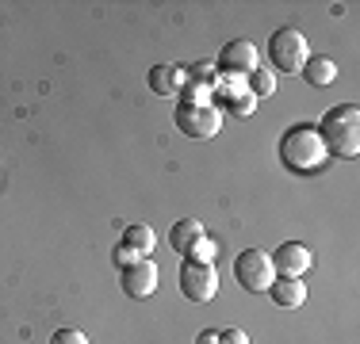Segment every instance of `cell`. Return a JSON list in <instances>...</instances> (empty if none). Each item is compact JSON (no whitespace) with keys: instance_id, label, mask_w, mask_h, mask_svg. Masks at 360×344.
Masks as SVG:
<instances>
[{"instance_id":"obj_1","label":"cell","mask_w":360,"mask_h":344,"mask_svg":"<svg viewBox=\"0 0 360 344\" xmlns=\"http://www.w3.org/2000/svg\"><path fill=\"white\" fill-rule=\"evenodd\" d=\"M314 131H319V142H322L326 153H333V157H356V150H360V111L353 103L330 107Z\"/></svg>"},{"instance_id":"obj_2","label":"cell","mask_w":360,"mask_h":344,"mask_svg":"<svg viewBox=\"0 0 360 344\" xmlns=\"http://www.w3.org/2000/svg\"><path fill=\"white\" fill-rule=\"evenodd\" d=\"M322 157H326V150H322L314 126L295 123L284 131V138H280V161H284L291 172H314L322 165Z\"/></svg>"},{"instance_id":"obj_3","label":"cell","mask_w":360,"mask_h":344,"mask_svg":"<svg viewBox=\"0 0 360 344\" xmlns=\"http://www.w3.org/2000/svg\"><path fill=\"white\" fill-rule=\"evenodd\" d=\"M269 58H272V69H276V73H303L307 58H311L307 34L299 27H280L269 39Z\"/></svg>"},{"instance_id":"obj_4","label":"cell","mask_w":360,"mask_h":344,"mask_svg":"<svg viewBox=\"0 0 360 344\" xmlns=\"http://www.w3.org/2000/svg\"><path fill=\"white\" fill-rule=\"evenodd\" d=\"M173 119L188 138H215L222 131V111L215 103H176Z\"/></svg>"},{"instance_id":"obj_5","label":"cell","mask_w":360,"mask_h":344,"mask_svg":"<svg viewBox=\"0 0 360 344\" xmlns=\"http://www.w3.org/2000/svg\"><path fill=\"white\" fill-rule=\"evenodd\" d=\"M234 279L242 283L245 291H269V283L276 279V268H272V256L261 253V249H245L234 260Z\"/></svg>"},{"instance_id":"obj_6","label":"cell","mask_w":360,"mask_h":344,"mask_svg":"<svg viewBox=\"0 0 360 344\" xmlns=\"http://www.w3.org/2000/svg\"><path fill=\"white\" fill-rule=\"evenodd\" d=\"M215 291H219L215 264H195V260L180 264V295L184 298H192V303H211Z\"/></svg>"},{"instance_id":"obj_7","label":"cell","mask_w":360,"mask_h":344,"mask_svg":"<svg viewBox=\"0 0 360 344\" xmlns=\"http://www.w3.org/2000/svg\"><path fill=\"white\" fill-rule=\"evenodd\" d=\"M253 69H257V46L250 39H234V42L222 46L215 73H222V77H250Z\"/></svg>"},{"instance_id":"obj_8","label":"cell","mask_w":360,"mask_h":344,"mask_svg":"<svg viewBox=\"0 0 360 344\" xmlns=\"http://www.w3.org/2000/svg\"><path fill=\"white\" fill-rule=\"evenodd\" d=\"M119 283H123V295L150 298L153 291H158V264L153 260H131L127 268H119Z\"/></svg>"},{"instance_id":"obj_9","label":"cell","mask_w":360,"mask_h":344,"mask_svg":"<svg viewBox=\"0 0 360 344\" xmlns=\"http://www.w3.org/2000/svg\"><path fill=\"white\" fill-rule=\"evenodd\" d=\"M272 268L284 272V275H295V279H299V275L311 268V249L299 245V241H288V245L276 249V256H272Z\"/></svg>"},{"instance_id":"obj_10","label":"cell","mask_w":360,"mask_h":344,"mask_svg":"<svg viewBox=\"0 0 360 344\" xmlns=\"http://www.w3.org/2000/svg\"><path fill=\"white\" fill-rule=\"evenodd\" d=\"M269 295H272V303H276V306L295 310V306L307 303V283H299L295 275H280V279L269 283Z\"/></svg>"},{"instance_id":"obj_11","label":"cell","mask_w":360,"mask_h":344,"mask_svg":"<svg viewBox=\"0 0 360 344\" xmlns=\"http://www.w3.org/2000/svg\"><path fill=\"white\" fill-rule=\"evenodd\" d=\"M200 241H203V226L195 218L173 222V230H169V245H173V253H180V256H188Z\"/></svg>"},{"instance_id":"obj_12","label":"cell","mask_w":360,"mask_h":344,"mask_svg":"<svg viewBox=\"0 0 360 344\" xmlns=\"http://www.w3.org/2000/svg\"><path fill=\"white\" fill-rule=\"evenodd\" d=\"M119 245L131 249V253L139 256V260H150V253H153V245H158V241H153V230H150V226L134 222V226H127V230H123V241H119Z\"/></svg>"},{"instance_id":"obj_13","label":"cell","mask_w":360,"mask_h":344,"mask_svg":"<svg viewBox=\"0 0 360 344\" xmlns=\"http://www.w3.org/2000/svg\"><path fill=\"white\" fill-rule=\"evenodd\" d=\"M150 88L158 92V96L180 92V65H153L150 69Z\"/></svg>"},{"instance_id":"obj_14","label":"cell","mask_w":360,"mask_h":344,"mask_svg":"<svg viewBox=\"0 0 360 344\" xmlns=\"http://www.w3.org/2000/svg\"><path fill=\"white\" fill-rule=\"evenodd\" d=\"M303 73L314 88H326V84H333V77H338V65H333L330 58H307Z\"/></svg>"},{"instance_id":"obj_15","label":"cell","mask_w":360,"mask_h":344,"mask_svg":"<svg viewBox=\"0 0 360 344\" xmlns=\"http://www.w3.org/2000/svg\"><path fill=\"white\" fill-rule=\"evenodd\" d=\"M250 88H253V96H272V92H276V77H272L269 69H253Z\"/></svg>"},{"instance_id":"obj_16","label":"cell","mask_w":360,"mask_h":344,"mask_svg":"<svg viewBox=\"0 0 360 344\" xmlns=\"http://www.w3.org/2000/svg\"><path fill=\"white\" fill-rule=\"evenodd\" d=\"M222 103H226L230 111H234V115H250V111L257 107V100L250 96V92H226V96H219Z\"/></svg>"},{"instance_id":"obj_17","label":"cell","mask_w":360,"mask_h":344,"mask_svg":"<svg viewBox=\"0 0 360 344\" xmlns=\"http://www.w3.org/2000/svg\"><path fill=\"white\" fill-rule=\"evenodd\" d=\"M215 81V62H195L192 65V84H211Z\"/></svg>"},{"instance_id":"obj_18","label":"cell","mask_w":360,"mask_h":344,"mask_svg":"<svg viewBox=\"0 0 360 344\" xmlns=\"http://www.w3.org/2000/svg\"><path fill=\"white\" fill-rule=\"evenodd\" d=\"M50 344H89V337H84L81 329H58L54 337H50Z\"/></svg>"},{"instance_id":"obj_19","label":"cell","mask_w":360,"mask_h":344,"mask_svg":"<svg viewBox=\"0 0 360 344\" xmlns=\"http://www.w3.org/2000/svg\"><path fill=\"white\" fill-rule=\"evenodd\" d=\"M188 260H195V264H211V260H215V249H211L207 241H200V245H195L192 253H188Z\"/></svg>"},{"instance_id":"obj_20","label":"cell","mask_w":360,"mask_h":344,"mask_svg":"<svg viewBox=\"0 0 360 344\" xmlns=\"http://www.w3.org/2000/svg\"><path fill=\"white\" fill-rule=\"evenodd\" d=\"M219 344H250V337H245L242 329H222L219 333Z\"/></svg>"},{"instance_id":"obj_21","label":"cell","mask_w":360,"mask_h":344,"mask_svg":"<svg viewBox=\"0 0 360 344\" xmlns=\"http://www.w3.org/2000/svg\"><path fill=\"white\" fill-rule=\"evenodd\" d=\"M200 344H219V333H200Z\"/></svg>"}]
</instances>
